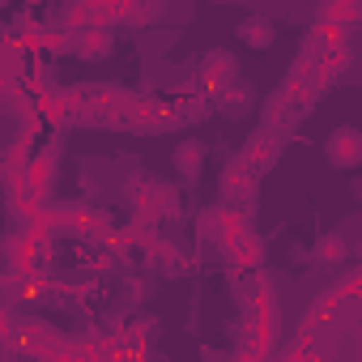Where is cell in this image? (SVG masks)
Returning a JSON list of instances; mask_svg holds the SVG:
<instances>
[{
  "instance_id": "cell-1",
  "label": "cell",
  "mask_w": 362,
  "mask_h": 362,
  "mask_svg": "<svg viewBox=\"0 0 362 362\" xmlns=\"http://www.w3.org/2000/svg\"><path fill=\"white\" fill-rule=\"evenodd\" d=\"M324 158L337 166V170H349L362 162V132L358 128H332L328 141H324Z\"/></svg>"
},
{
  "instance_id": "cell-2",
  "label": "cell",
  "mask_w": 362,
  "mask_h": 362,
  "mask_svg": "<svg viewBox=\"0 0 362 362\" xmlns=\"http://www.w3.org/2000/svg\"><path fill=\"white\" fill-rule=\"evenodd\" d=\"M235 77H239V69H235V56H230V52H209V56L201 60V86H205L209 94H222Z\"/></svg>"
},
{
  "instance_id": "cell-3",
  "label": "cell",
  "mask_w": 362,
  "mask_h": 362,
  "mask_svg": "<svg viewBox=\"0 0 362 362\" xmlns=\"http://www.w3.org/2000/svg\"><path fill=\"white\" fill-rule=\"evenodd\" d=\"M252 166L239 158V162H230L226 170H222V192L230 197V201H243V197H252Z\"/></svg>"
},
{
  "instance_id": "cell-4",
  "label": "cell",
  "mask_w": 362,
  "mask_h": 362,
  "mask_svg": "<svg viewBox=\"0 0 362 362\" xmlns=\"http://www.w3.org/2000/svg\"><path fill=\"white\" fill-rule=\"evenodd\" d=\"M239 43H247L256 52H269L277 43V30H273L269 18H247V22H239Z\"/></svg>"
},
{
  "instance_id": "cell-5",
  "label": "cell",
  "mask_w": 362,
  "mask_h": 362,
  "mask_svg": "<svg viewBox=\"0 0 362 362\" xmlns=\"http://www.w3.org/2000/svg\"><path fill=\"white\" fill-rule=\"evenodd\" d=\"M243 162L260 175V170H269L273 162H277V141L269 136V132H260V136H252L247 141V149H243Z\"/></svg>"
},
{
  "instance_id": "cell-6",
  "label": "cell",
  "mask_w": 362,
  "mask_h": 362,
  "mask_svg": "<svg viewBox=\"0 0 362 362\" xmlns=\"http://www.w3.org/2000/svg\"><path fill=\"white\" fill-rule=\"evenodd\" d=\"M201 166H205V145L201 141H184V145L175 149V170L184 175V179H197Z\"/></svg>"
},
{
  "instance_id": "cell-7",
  "label": "cell",
  "mask_w": 362,
  "mask_h": 362,
  "mask_svg": "<svg viewBox=\"0 0 362 362\" xmlns=\"http://www.w3.org/2000/svg\"><path fill=\"white\" fill-rule=\"evenodd\" d=\"M77 52H81L86 60H107V56H111V35H103V30H90V35H81Z\"/></svg>"
},
{
  "instance_id": "cell-8",
  "label": "cell",
  "mask_w": 362,
  "mask_h": 362,
  "mask_svg": "<svg viewBox=\"0 0 362 362\" xmlns=\"http://www.w3.org/2000/svg\"><path fill=\"white\" fill-rule=\"evenodd\" d=\"M345 256H349V243H345L341 235H324L320 247H315V260H320V264H341Z\"/></svg>"
},
{
  "instance_id": "cell-9",
  "label": "cell",
  "mask_w": 362,
  "mask_h": 362,
  "mask_svg": "<svg viewBox=\"0 0 362 362\" xmlns=\"http://www.w3.org/2000/svg\"><path fill=\"white\" fill-rule=\"evenodd\" d=\"M247 103H252V86L235 77V81H230V86L222 90V107H226V111H243Z\"/></svg>"
},
{
  "instance_id": "cell-10",
  "label": "cell",
  "mask_w": 362,
  "mask_h": 362,
  "mask_svg": "<svg viewBox=\"0 0 362 362\" xmlns=\"http://www.w3.org/2000/svg\"><path fill=\"white\" fill-rule=\"evenodd\" d=\"M201 235H209V239H218V235H222V209L201 214Z\"/></svg>"
},
{
  "instance_id": "cell-11",
  "label": "cell",
  "mask_w": 362,
  "mask_h": 362,
  "mask_svg": "<svg viewBox=\"0 0 362 362\" xmlns=\"http://www.w3.org/2000/svg\"><path fill=\"white\" fill-rule=\"evenodd\" d=\"M158 214H179V197H175V188H158Z\"/></svg>"
},
{
  "instance_id": "cell-12",
  "label": "cell",
  "mask_w": 362,
  "mask_h": 362,
  "mask_svg": "<svg viewBox=\"0 0 362 362\" xmlns=\"http://www.w3.org/2000/svg\"><path fill=\"white\" fill-rule=\"evenodd\" d=\"M153 256H158V264H162V269H179V247L158 243V247H153Z\"/></svg>"
},
{
  "instance_id": "cell-13",
  "label": "cell",
  "mask_w": 362,
  "mask_h": 362,
  "mask_svg": "<svg viewBox=\"0 0 362 362\" xmlns=\"http://www.w3.org/2000/svg\"><path fill=\"white\" fill-rule=\"evenodd\" d=\"M158 13H162V0H145L141 13H136V22H149V18H158Z\"/></svg>"
},
{
  "instance_id": "cell-14",
  "label": "cell",
  "mask_w": 362,
  "mask_h": 362,
  "mask_svg": "<svg viewBox=\"0 0 362 362\" xmlns=\"http://www.w3.org/2000/svg\"><path fill=\"white\" fill-rule=\"evenodd\" d=\"M188 115H192V119H201V115H209V103H188Z\"/></svg>"
}]
</instances>
